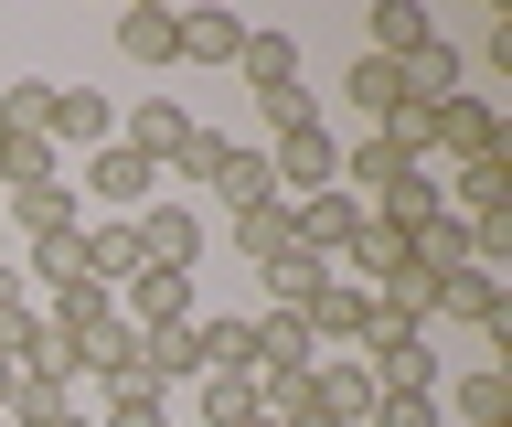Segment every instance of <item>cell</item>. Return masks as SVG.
I'll return each mask as SVG.
<instances>
[{"mask_svg":"<svg viewBox=\"0 0 512 427\" xmlns=\"http://www.w3.org/2000/svg\"><path fill=\"white\" fill-rule=\"evenodd\" d=\"M342 107L363 118V129H384V118L406 107V75L384 65V54H352V65H342Z\"/></svg>","mask_w":512,"mask_h":427,"instance_id":"20","label":"cell"},{"mask_svg":"<svg viewBox=\"0 0 512 427\" xmlns=\"http://www.w3.org/2000/svg\"><path fill=\"white\" fill-rule=\"evenodd\" d=\"M427 214H438V161H416L406 182H395V193L374 203V225H395V235H416V225H427Z\"/></svg>","mask_w":512,"mask_h":427,"instance_id":"31","label":"cell"},{"mask_svg":"<svg viewBox=\"0 0 512 427\" xmlns=\"http://www.w3.org/2000/svg\"><path fill=\"white\" fill-rule=\"evenodd\" d=\"M246 331H256V385H299L320 363V342H310L299 310H246Z\"/></svg>","mask_w":512,"mask_h":427,"instance_id":"8","label":"cell"},{"mask_svg":"<svg viewBox=\"0 0 512 427\" xmlns=\"http://www.w3.org/2000/svg\"><path fill=\"white\" fill-rule=\"evenodd\" d=\"M438 214H459V225H480V214H512V150L438 171Z\"/></svg>","mask_w":512,"mask_h":427,"instance_id":"9","label":"cell"},{"mask_svg":"<svg viewBox=\"0 0 512 427\" xmlns=\"http://www.w3.org/2000/svg\"><path fill=\"white\" fill-rule=\"evenodd\" d=\"M96 427H171V406H160V395H107Z\"/></svg>","mask_w":512,"mask_h":427,"instance_id":"36","label":"cell"},{"mask_svg":"<svg viewBox=\"0 0 512 427\" xmlns=\"http://www.w3.org/2000/svg\"><path fill=\"white\" fill-rule=\"evenodd\" d=\"M438 321H459V331H502L512 310H502V278H491V267H448L438 278ZM427 321V331H438Z\"/></svg>","mask_w":512,"mask_h":427,"instance_id":"14","label":"cell"},{"mask_svg":"<svg viewBox=\"0 0 512 427\" xmlns=\"http://www.w3.org/2000/svg\"><path fill=\"white\" fill-rule=\"evenodd\" d=\"M171 182H160L128 139H107V150H86V182H75V203H96V214H139V203H160Z\"/></svg>","mask_w":512,"mask_h":427,"instance_id":"5","label":"cell"},{"mask_svg":"<svg viewBox=\"0 0 512 427\" xmlns=\"http://www.w3.org/2000/svg\"><path fill=\"white\" fill-rule=\"evenodd\" d=\"M310 395L331 406V427H374V406H384L363 353H320V363H310Z\"/></svg>","mask_w":512,"mask_h":427,"instance_id":"12","label":"cell"},{"mask_svg":"<svg viewBox=\"0 0 512 427\" xmlns=\"http://www.w3.org/2000/svg\"><path fill=\"white\" fill-rule=\"evenodd\" d=\"M171 22H182V11H160V0L118 11V54H128V65H150V75H171V65H182V54H171Z\"/></svg>","mask_w":512,"mask_h":427,"instance_id":"25","label":"cell"},{"mask_svg":"<svg viewBox=\"0 0 512 427\" xmlns=\"http://www.w3.org/2000/svg\"><path fill=\"white\" fill-rule=\"evenodd\" d=\"M470 267H491V278L512 267V214H480L470 225Z\"/></svg>","mask_w":512,"mask_h":427,"instance_id":"35","label":"cell"},{"mask_svg":"<svg viewBox=\"0 0 512 427\" xmlns=\"http://www.w3.org/2000/svg\"><path fill=\"white\" fill-rule=\"evenodd\" d=\"M86 374H96V395H150V342H139L128 321H107L86 342Z\"/></svg>","mask_w":512,"mask_h":427,"instance_id":"15","label":"cell"},{"mask_svg":"<svg viewBox=\"0 0 512 427\" xmlns=\"http://www.w3.org/2000/svg\"><path fill=\"white\" fill-rule=\"evenodd\" d=\"M406 171H416V150H406V139H384V129H363V139H352V150H342V193L363 203V214H374V203L395 193V182H406Z\"/></svg>","mask_w":512,"mask_h":427,"instance_id":"11","label":"cell"},{"mask_svg":"<svg viewBox=\"0 0 512 427\" xmlns=\"http://www.w3.org/2000/svg\"><path fill=\"white\" fill-rule=\"evenodd\" d=\"M128 225H139V257H150V267H171V278H192V267H203V246H214V225H203V203H182V193L139 203Z\"/></svg>","mask_w":512,"mask_h":427,"instance_id":"4","label":"cell"},{"mask_svg":"<svg viewBox=\"0 0 512 427\" xmlns=\"http://www.w3.org/2000/svg\"><path fill=\"white\" fill-rule=\"evenodd\" d=\"M171 54H182V65H235V54H246V22H235V11H182V22H171Z\"/></svg>","mask_w":512,"mask_h":427,"instance_id":"21","label":"cell"},{"mask_svg":"<svg viewBox=\"0 0 512 427\" xmlns=\"http://www.w3.org/2000/svg\"><path fill=\"white\" fill-rule=\"evenodd\" d=\"M363 363H374V395H438L448 385L438 331H416V342H395V353H363Z\"/></svg>","mask_w":512,"mask_h":427,"instance_id":"18","label":"cell"},{"mask_svg":"<svg viewBox=\"0 0 512 427\" xmlns=\"http://www.w3.org/2000/svg\"><path fill=\"white\" fill-rule=\"evenodd\" d=\"M331 182H342V139L320 129V118L267 139V193H278V203H310V193H331Z\"/></svg>","mask_w":512,"mask_h":427,"instance_id":"3","label":"cell"},{"mask_svg":"<svg viewBox=\"0 0 512 427\" xmlns=\"http://www.w3.org/2000/svg\"><path fill=\"white\" fill-rule=\"evenodd\" d=\"M192 417L203 427H246L256 417V374H192Z\"/></svg>","mask_w":512,"mask_h":427,"instance_id":"28","label":"cell"},{"mask_svg":"<svg viewBox=\"0 0 512 427\" xmlns=\"http://www.w3.org/2000/svg\"><path fill=\"white\" fill-rule=\"evenodd\" d=\"M139 342H150V331H139ZM192 374H203V342H192V331H160V342H150V395L192 385Z\"/></svg>","mask_w":512,"mask_h":427,"instance_id":"32","label":"cell"},{"mask_svg":"<svg viewBox=\"0 0 512 427\" xmlns=\"http://www.w3.org/2000/svg\"><path fill=\"white\" fill-rule=\"evenodd\" d=\"M0 129H11V139L54 129V75H11V86H0Z\"/></svg>","mask_w":512,"mask_h":427,"instance_id":"30","label":"cell"},{"mask_svg":"<svg viewBox=\"0 0 512 427\" xmlns=\"http://www.w3.org/2000/svg\"><path fill=\"white\" fill-rule=\"evenodd\" d=\"M192 342H203V374H256L246 310H192Z\"/></svg>","mask_w":512,"mask_h":427,"instance_id":"23","label":"cell"},{"mask_svg":"<svg viewBox=\"0 0 512 427\" xmlns=\"http://www.w3.org/2000/svg\"><path fill=\"white\" fill-rule=\"evenodd\" d=\"M395 75H406V107H438V97H459V86H470V54H459L448 33H427Z\"/></svg>","mask_w":512,"mask_h":427,"instance_id":"19","label":"cell"},{"mask_svg":"<svg viewBox=\"0 0 512 427\" xmlns=\"http://www.w3.org/2000/svg\"><path fill=\"white\" fill-rule=\"evenodd\" d=\"M374 427H448V417H438V395H384Z\"/></svg>","mask_w":512,"mask_h":427,"instance_id":"37","label":"cell"},{"mask_svg":"<svg viewBox=\"0 0 512 427\" xmlns=\"http://www.w3.org/2000/svg\"><path fill=\"white\" fill-rule=\"evenodd\" d=\"M224 246L246 267H278V257H299V225H288V203L267 193V203H235V214H224Z\"/></svg>","mask_w":512,"mask_h":427,"instance_id":"13","label":"cell"},{"mask_svg":"<svg viewBox=\"0 0 512 427\" xmlns=\"http://www.w3.org/2000/svg\"><path fill=\"white\" fill-rule=\"evenodd\" d=\"M246 427H267V417H246Z\"/></svg>","mask_w":512,"mask_h":427,"instance_id":"38","label":"cell"},{"mask_svg":"<svg viewBox=\"0 0 512 427\" xmlns=\"http://www.w3.org/2000/svg\"><path fill=\"white\" fill-rule=\"evenodd\" d=\"M438 33V22H427V0H374V43H363V54H384V65H406L416 43Z\"/></svg>","mask_w":512,"mask_h":427,"instance_id":"27","label":"cell"},{"mask_svg":"<svg viewBox=\"0 0 512 427\" xmlns=\"http://www.w3.org/2000/svg\"><path fill=\"white\" fill-rule=\"evenodd\" d=\"M43 139H54V161L64 150H107V139H118V107L96 97V86H54V129Z\"/></svg>","mask_w":512,"mask_h":427,"instance_id":"17","label":"cell"},{"mask_svg":"<svg viewBox=\"0 0 512 427\" xmlns=\"http://www.w3.org/2000/svg\"><path fill=\"white\" fill-rule=\"evenodd\" d=\"M107 321H118V299H107V289H54V299H43V331H64L75 353H86Z\"/></svg>","mask_w":512,"mask_h":427,"instance_id":"26","label":"cell"},{"mask_svg":"<svg viewBox=\"0 0 512 427\" xmlns=\"http://www.w3.org/2000/svg\"><path fill=\"white\" fill-rule=\"evenodd\" d=\"M75 235H86V225H75ZM75 235H43V246H22V289H32V299H54V289H96Z\"/></svg>","mask_w":512,"mask_h":427,"instance_id":"22","label":"cell"},{"mask_svg":"<svg viewBox=\"0 0 512 427\" xmlns=\"http://www.w3.org/2000/svg\"><path fill=\"white\" fill-rule=\"evenodd\" d=\"M256 118H267V129H310L320 97H310V86H267V97H256Z\"/></svg>","mask_w":512,"mask_h":427,"instance_id":"34","label":"cell"},{"mask_svg":"<svg viewBox=\"0 0 512 427\" xmlns=\"http://www.w3.org/2000/svg\"><path fill=\"white\" fill-rule=\"evenodd\" d=\"M192 129H203V118H192V107L171 97V86H160V97H139V107H128V118H118V139H128V150H139V161H150V171H160V182L182 171Z\"/></svg>","mask_w":512,"mask_h":427,"instance_id":"6","label":"cell"},{"mask_svg":"<svg viewBox=\"0 0 512 427\" xmlns=\"http://www.w3.org/2000/svg\"><path fill=\"white\" fill-rule=\"evenodd\" d=\"M118 321H128V331H150V342H160V331H192V278H171V267H139V278L118 289Z\"/></svg>","mask_w":512,"mask_h":427,"instance_id":"10","label":"cell"},{"mask_svg":"<svg viewBox=\"0 0 512 427\" xmlns=\"http://www.w3.org/2000/svg\"><path fill=\"white\" fill-rule=\"evenodd\" d=\"M256 278H267V310H310V289L331 278V267L320 257H278V267H256Z\"/></svg>","mask_w":512,"mask_h":427,"instance_id":"33","label":"cell"},{"mask_svg":"<svg viewBox=\"0 0 512 427\" xmlns=\"http://www.w3.org/2000/svg\"><path fill=\"white\" fill-rule=\"evenodd\" d=\"M502 150V107H491V86H459V97L427 107V161L459 171V161H491Z\"/></svg>","mask_w":512,"mask_h":427,"instance_id":"2","label":"cell"},{"mask_svg":"<svg viewBox=\"0 0 512 427\" xmlns=\"http://www.w3.org/2000/svg\"><path fill=\"white\" fill-rule=\"evenodd\" d=\"M0 225L22 235V246H43V235H75V225H86V203H75V171H54V182H22V193H0Z\"/></svg>","mask_w":512,"mask_h":427,"instance_id":"7","label":"cell"},{"mask_svg":"<svg viewBox=\"0 0 512 427\" xmlns=\"http://www.w3.org/2000/svg\"><path fill=\"white\" fill-rule=\"evenodd\" d=\"M75 246H86V278H96L107 299H118L128 278H139V267H150V257H139V225H128V214H96V225L75 235Z\"/></svg>","mask_w":512,"mask_h":427,"instance_id":"16","label":"cell"},{"mask_svg":"<svg viewBox=\"0 0 512 427\" xmlns=\"http://www.w3.org/2000/svg\"><path fill=\"white\" fill-rule=\"evenodd\" d=\"M182 182H192V193H214L224 214H235V203H267V150H256V139H224V129H192Z\"/></svg>","mask_w":512,"mask_h":427,"instance_id":"1","label":"cell"},{"mask_svg":"<svg viewBox=\"0 0 512 427\" xmlns=\"http://www.w3.org/2000/svg\"><path fill=\"white\" fill-rule=\"evenodd\" d=\"M438 417H459V427H502V417H512V385H502V363H480V374L438 385Z\"/></svg>","mask_w":512,"mask_h":427,"instance_id":"24","label":"cell"},{"mask_svg":"<svg viewBox=\"0 0 512 427\" xmlns=\"http://www.w3.org/2000/svg\"><path fill=\"white\" fill-rule=\"evenodd\" d=\"M235 75H246L256 97H267V86H299V33H246V54H235Z\"/></svg>","mask_w":512,"mask_h":427,"instance_id":"29","label":"cell"}]
</instances>
